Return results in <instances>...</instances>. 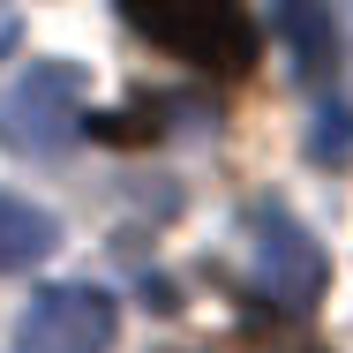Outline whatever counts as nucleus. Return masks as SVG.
<instances>
[{"label": "nucleus", "instance_id": "1", "mask_svg": "<svg viewBox=\"0 0 353 353\" xmlns=\"http://www.w3.org/2000/svg\"><path fill=\"white\" fill-rule=\"evenodd\" d=\"M128 23H136L150 46L196 61V68H218V75H241L256 61V23L241 0H121Z\"/></svg>", "mask_w": 353, "mask_h": 353}, {"label": "nucleus", "instance_id": "9", "mask_svg": "<svg viewBox=\"0 0 353 353\" xmlns=\"http://www.w3.org/2000/svg\"><path fill=\"white\" fill-rule=\"evenodd\" d=\"M8 46H15V23H8V15H0V53H8Z\"/></svg>", "mask_w": 353, "mask_h": 353}, {"label": "nucleus", "instance_id": "2", "mask_svg": "<svg viewBox=\"0 0 353 353\" xmlns=\"http://www.w3.org/2000/svg\"><path fill=\"white\" fill-rule=\"evenodd\" d=\"M75 128H83V68H68V61H30V68L0 90V143H8V150L46 158V150H61Z\"/></svg>", "mask_w": 353, "mask_h": 353}, {"label": "nucleus", "instance_id": "5", "mask_svg": "<svg viewBox=\"0 0 353 353\" xmlns=\"http://www.w3.org/2000/svg\"><path fill=\"white\" fill-rule=\"evenodd\" d=\"M271 30L285 38L301 83H331V75H339V30H331V8H323V0H279Z\"/></svg>", "mask_w": 353, "mask_h": 353}, {"label": "nucleus", "instance_id": "8", "mask_svg": "<svg viewBox=\"0 0 353 353\" xmlns=\"http://www.w3.org/2000/svg\"><path fill=\"white\" fill-rule=\"evenodd\" d=\"M83 128L105 143H143V136H158V113H105V121H83Z\"/></svg>", "mask_w": 353, "mask_h": 353}, {"label": "nucleus", "instance_id": "4", "mask_svg": "<svg viewBox=\"0 0 353 353\" xmlns=\"http://www.w3.org/2000/svg\"><path fill=\"white\" fill-rule=\"evenodd\" d=\"M256 285L279 301V308H308L323 293V248L308 241V225L285 211V203H256Z\"/></svg>", "mask_w": 353, "mask_h": 353}, {"label": "nucleus", "instance_id": "6", "mask_svg": "<svg viewBox=\"0 0 353 353\" xmlns=\"http://www.w3.org/2000/svg\"><path fill=\"white\" fill-rule=\"evenodd\" d=\"M53 241H61L53 211H38V203H23V196H0V279H8V271L46 263V256H53Z\"/></svg>", "mask_w": 353, "mask_h": 353}, {"label": "nucleus", "instance_id": "7", "mask_svg": "<svg viewBox=\"0 0 353 353\" xmlns=\"http://www.w3.org/2000/svg\"><path fill=\"white\" fill-rule=\"evenodd\" d=\"M308 158H316V165H346L353 158V105H323V113H316Z\"/></svg>", "mask_w": 353, "mask_h": 353}, {"label": "nucleus", "instance_id": "3", "mask_svg": "<svg viewBox=\"0 0 353 353\" xmlns=\"http://www.w3.org/2000/svg\"><path fill=\"white\" fill-rule=\"evenodd\" d=\"M113 339H121V301L105 285H46L15 323V353H105Z\"/></svg>", "mask_w": 353, "mask_h": 353}]
</instances>
